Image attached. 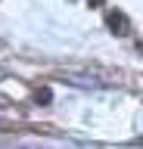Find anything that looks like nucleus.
<instances>
[{
	"instance_id": "7ed1b4c3",
	"label": "nucleus",
	"mask_w": 143,
	"mask_h": 149,
	"mask_svg": "<svg viewBox=\"0 0 143 149\" xmlns=\"http://www.w3.org/2000/svg\"><path fill=\"white\" fill-rule=\"evenodd\" d=\"M50 96H53L50 90H38V100H40V102H50Z\"/></svg>"
},
{
	"instance_id": "f257e3e1",
	"label": "nucleus",
	"mask_w": 143,
	"mask_h": 149,
	"mask_svg": "<svg viewBox=\"0 0 143 149\" xmlns=\"http://www.w3.org/2000/svg\"><path fill=\"white\" fill-rule=\"evenodd\" d=\"M106 25L112 28V34H128V31H131V22H128V16H124V13H118V9L106 16Z\"/></svg>"
},
{
	"instance_id": "0eeeda50",
	"label": "nucleus",
	"mask_w": 143,
	"mask_h": 149,
	"mask_svg": "<svg viewBox=\"0 0 143 149\" xmlns=\"http://www.w3.org/2000/svg\"><path fill=\"white\" fill-rule=\"evenodd\" d=\"M0 127H3V121H0Z\"/></svg>"
},
{
	"instance_id": "39448f33",
	"label": "nucleus",
	"mask_w": 143,
	"mask_h": 149,
	"mask_svg": "<svg viewBox=\"0 0 143 149\" xmlns=\"http://www.w3.org/2000/svg\"><path fill=\"white\" fill-rule=\"evenodd\" d=\"M134 146H143V137H137V140H134Z\"/></svg>"
},
{
	"instance_id": "20e7f679",
	"label": "nucleus",
	"mask_w": 143,
	"mask_h": 149,
	"mask_svg": "<svg viewBox=\"0 0 143 149\" xmlns=\"http://www.w3.org/2000/svg\"><path fill=\"white\" fill-rule=\"evenodd\" d=\"M87 3H90V6H100V3H103V0H87Z\"/></svg>"
},
{
	"instance_id": "423d86ee",
	"label": "nucleus",
	"mask_w": 143,
	"mask_h": 149,
	"mask_svg": "<svg viewBox=\"0 0 143 149\" xmlns=\"http://www.w3.org/2000/svg\"><path fill=\"white\" fill-rule=\"evenodd\" d=\"M0 81H3V72H0Z\"/></svg>"
},
{
	"instance_id": "f03ea898",
	"label": "nucleus",
	"mask_w": 143,
	"mask_h": 149,
	"mask_svg": "<svg viewBox=\"0 0 143 149\" xmlns=\"http://www.w3.org/2000/svg\"><path fill=\"white\" fill-rule=\"evenodd\" d=\"M66 81L75 84V87H84V90H96V87H103V81L93 78V74H66Z\"/></svg>"
}]
</instances>
